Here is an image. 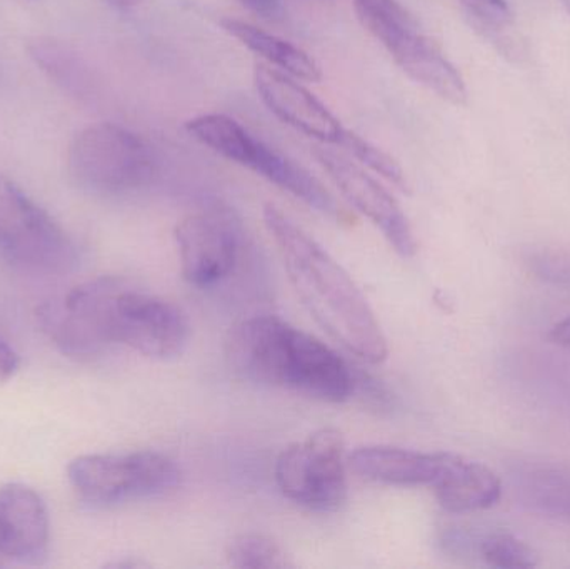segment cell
<instances>
[{
    "label": "cell",
    "instance_id": "obj_27",
    "mask_svg": "<svg viewBox=\"0 0 570 569\" xmlns=\"http://www.w3.org/2000/svg\"><path fill=\"white\" fill-rule=\"evenodd\" d=\"M562 3H564L566 9H568V12L570 13V0H562Z\"/></svg>",
    "mask_w": 570,
    "mask_h": 569
},
{
    "label": "cell",
    "instance_id": "obj_28",
    "mask_svg": "<svg viewBox=\"0 0 570 569\" xmlns=\"http://www.w3.org/2000/svg\"><path fill=\"white\" fill-rule=\"evenodd\" d=\"M2 565H3V560H2V558H0V567H2Z\"/></svg>",
    "mask_w": 570,
    "mask_h": 569
},
{
    "label": "cell",
    "instance_id": "obj_8",
    "mask_svg": "<svg viewBox=\"0 0 570 569\" xmlns=\"http://www.w3.org/2000/svg\"><path fill=\"white\" fill-rule=\"evenodd\" d=\"M104 327L110 346L124 344L150 360H173L189 344V320L179 306L120 277L107 301Z\"/></svg>",
    "mask_w": 570,
    "mask_h": 569
},
{
    "label": "cell",
    "instance_id": "obj_14",
    "mask_svg": "<svg viewBox=\"0 0 570 569\" xmlns=\"http://www.w3.org/2000/svg\"><path fill=\"white\" fill-rule=\"evenodd\" d=\"M451 453H422L404 448H357L348 464L358 477L391 487H431L441 477Z\"/></svg>",
    "mask_w": 570,
    "mask_h": 569
},
{
    "label": "cell",
    "instance_id": "obj_24",
    "mask_svg": "<svg viewBox=\"0 0 570 569\" xmlns=\"http://www.w3.org/2000/svg\"><path fill=\"white\" fill-rule=\"evenodd\" d=\"M462 3H482V6L509 7L508 0H462Z\"/></svg>",
    "mask_w": 570,
    "mask_h": 569
},
{
    "label": "cell",
    "instance_id": "obj_18",
    "mask_svg": "<svg viewBox=\"0 0 570 569\" xmlns=\"http://www.w3.org/2000/svg\"><path fill=\"white\" fill-rule=\"evenodd\" d=\"M230 567L240 569L294 568L283 547L273 538L261 533H244L230 541L226 551Z\"/></svg>",
    "mask_w": 570,
    "mask_h": 569
},
{
    "label": "cell",
    "instance_id": "obj_22",
    "mask_svg": "<svg viewBox=\"0 0 570 569\" xmlns=\"http://www.w3.org/2000/svg\"><path fill=\"white\" fill-rule=\"evenodd\" d=\"M19 354L12 350L6 340L0 337V383L9 381L19 370Z\"/></svg>",
    "mask_w": 570,
    "mask_h": 569
},
{
    "label": "cell",
    "instance_id": "obj_20",
    "mask_svg": "<svg viewBox=\"0 0 570 569\" xmlns=\"http://www.w3.org/2000/svg\"><path fill=\"white\" fill-rule=\"evenodd\" d=\"M341 147H345L352 154V157L361 160L364 166H367L374 173L381 174L385 180L394 184L397 189L409 193L407 177H405L404 170H402V167L399 166L394 157L389 156L387 153L379 149L377 146L368 143L364 137L351 133V130H347V134H345Z\"/></svg>",
    "mask_w": 570,
    "mask_h": 569
},
{
    "label": "cell",
    "instance_id": "obj_13",
    "mask_svg": "<svg viewBox=\"0 0 570 569\" xmlns=\"http://www.w3.org/2000/svg\"><path fill=\"white\" fill-rule=\"evenodd\" d=\"M49 541V513L40 494L22 483L0 488V558L39 567Z\"/></svg>",
    "mask_w": 570,
    "mask_h": 569
},
{
    "label": "cell",
    "instance_id": "obj_5",
    "mask_svg": "<svg viewBox=\"0 0 570 569\" xmlns=\"http://www.w3.org/2000/svg\"><path fill=\"white\" fill-rule=\"evenodd\" d=\"M186 129L203 146L259 174L318 213L337 216L334 197L311 173L271 149L233 117L226 114H203L190 119Z\"/></svg>",
    "mask_w": 570,
    "mask_h": 569
},
{
    "label": "cell",
    "instance_id": "obj_4",
    "mask_svg": "<svg viewBox=\"0 0 570 569\" xmlns=\"http://www.w3.org/2000/svg\"><path fill=\"white\" fill-rule=\"evenodd\" d=\"M362 26L415 82L454 106L468 102L459 70L397 0H352Z\"/></svg>",
    "mask_w": 570,
    "mask_h": 569
},
{
    "label": "cell",
    "instance_id": "obj_2",
    "mask_svg": "<svg viewBox=\"0 0 570 569\" xmlns=\"http://www.w3.org/2000/svg\"><path fill=\"white\" fill-rule=\"evenodd\" d=\"M226 357L239 376L263 386L324 403H344L355 393L357 376L332 347L277 316L237 323L226 340Z\"/></svg>",
    "mask_w": 570,
    "mask_h": 569
},
{
    "label": "cell",
    "instance_id": "obj_12",
    "mask_svg": "<svg viewBox=\"0 0 570 569\" xmlns=\"http://www.w3.org/2000/svg\"><path fill=\"white\" fill-rule=\"evenodd\" d=\"M254 82L261 100L277 119L318 143L341 146L347 129L295 77L261 63L254 70Z\"/></svg>",
    "mask_w": 570,
    "mask_h": 569
},
{
    "label": "cell",
    "instance_id": "obj_19",
    "mask_svg": "<svg viewBox=\"0 0 570 569\" xmlns=\"http://www.w3.org/2000/svg\"><path fill=\"white\" fill-rule=\"evenodd\" d=\"M479 551L489 567L519 569L534 568L539 563L535 551L514 534H488L482 538Z\"/></svg>",
    "mask_w": 570,
    "mask_h": 569
},
{
    "label": "cell",
    "instance_id": "obj_1",
    "mask_svg": "<svg viewBox=\"0 0 570 569\" xmlns=\"http://www.w3.org/2000/svg\"><path fill=\"white\" fill-rule=\"evenodd\" d=\"M288 281L315 323L345 351L368 364L387 360L384 331L347 271L279 207H264Z\"/></svg>",
    "mask_w": 570,
    "mask_h": 569
},
{
    "label": "cell",
    "instance_id": "obj_9",
    "mask_svg": "<svg viewBox=\"0 0 570 569\" xmlns=\"http://www.w3.org/2000/svg\"><path fill=\"white\" fill-rule=\"evenodd\" d=\"M276 483L287 500L317 513L337 511L347 500V463L341 431L324 428L291 444L277 458Z\"/></svg>",
    "mask_w": 570,
    "mask_h": 569
},
{
    "label": "cell",
    "instance_id": "obj_15",
    "mask_svg": "<svg viewBox=\"0 0 570 569\" xmlns=\"http://www.w3.org/2000/svg\"><path fill=\"white\" fill-rule=\"evenodd\" d=\"M432 488L439 504L455 514L488 510L502 494L501 480L494 471L452 453Z\"/></svg>",
    "mask_w": 570,
    "mask_h": 569
},
{
    "label": "cell",
    "instance_id": "obj_3",
    "mask_svg": "<svg viewBox=\"0 0 570 569\" xmlns=\"http://www.w3.org/2000/svg\"><path fill=\"white\" fill-rule=\"evenodd\" d=\"M67 170L77 187L100 197L139 193L157 176L149 144L126 127L92 124L80 130L67 153Z\"/></svg>",
    "mask_w": 570,
    "mask_h": 569
},
{
    "label": "cell",
    "instance_id": "obj_11",
    "mask_svg": "<svg viewBox=\"0 0 570 569\" xmlns=\"http://www.w3.org/2000/svg\"><path fill=\"white\" fill-rule=\"evenodd\" d=\"M312 154L334 180L342 196L382 230L395 253L404 257L417 253V241L407 216L382 184L337 150L317 146L312 149Z\"/></svg>",
    "mask_w": 570,
    "mask_h": 569
},
{
    "label": "cell",
    "instance_id": "obj_21",
    "mask_svg": "<svg viewBox=\"0 0 570 569\" xmlns=\"http://www.w3.org/2000/svg\"><path fill=\"white\" fill-rule=\"evenodd\" d=\"M256 16L267 20H279L284 17L283 0H237Z\"/></svg>",
    "mask_w": 570,
    "mask_h": 569
},
{
    "label": "cell",
    "instance_id": "obj_16",
    "mask_svg": "<svg viewBox=\"0 0 570 569\" xmlns=\"http://www.w3.org/2000/svg\"><path fill=\"white\" fill-rule=\"evenodd\" d=\"M220 27L234 39L239 40L244 47L253 50L257 56L266 59L273 66L279 67V70L295 77V79L308 80V82H318L322 79L321 67L304 50L298 49L294 43L266 32L253 23L244 20L220 19Z\"/></svg>",
    "mask_w": 570,
    "mask_h": 569
},
{
    "label": "cell",
    "instance_id": "obj_17",
    "mask_svg": "<svg viewBox=\"0 0 570 569\" xmlns=\"http://www.w3.org/2000/svg\"><path fill=\"white\" fill-rule=\"evenodd\" d=\"M27 52L36 66L63 92L80 100L92 97V70L72 46L50 37H37L27 43Z\"/></svg>",
    "mask_w": 570,
    "mask_h": 569
},
{
    "label": "cell",
    "instance_id": "obj_7",
    "mask_svg": "<svg viewBox=\"0 0 570 569\" xmlns=\"http://www.w3.org/2000/svg\"><path fill=\"white\" fill-rule=\"evenodd\" d=\"M0 257L32 273H66L77 264L66 230L6 176H0Z\"/></svg>",
    "mask_w": 570,
    "mask_h": 569
},
{
    "label": "cell",
    "instance_id": "obj_26",
    "mask_svg": "<svg viewBox=\"0 0 570 569\" xmlns=\"http://www.w3.org/2000/svg\"><path fill=\"white\" fill-rule=\"evenodd\" d=\"M106 2L112 3L116 7H130L139 2V0H106Z\"/></svg>",
    "mask_w": 570,
    "mask_h": 569
},
{
    "label": "cell",
    "instance_id": "obj_6",
    "mask_svg": "<svg viewBox=\"0 0 570 569\" xmlns=\"http://www.w3.org/2000/svg\"><path fill=\"white\" fill-rule=\"evenodd\" d=\"M67 478L80 500L94 507L160 497L179 487L176 461L157 451L86 454L67 467Z\"/></svg>",
    "mask_w": 570,
    "mask_h": 569
},
{
    "label": "cell",
    "instance_id": "obj_10",
    "mask_svg": "<svg viewBox=\"0 0 570 569\" xmlns=\"http://www.w3.org/2000/svg\"><path fill=\"white\" fill-rule=\"evenodd\" d=\"M176 243L184 279L196 287L216 286L239 263L243 223L227 207H207L177 224Z\"/></svg>",
    "mask_w": 570,
    "mask_h": 569
},
{
    "label": "cell",
    "instance_id": "obj_25",
    "mask_svg": "<svg viewBox=\"0 0 570 569\" xmlns=\"http://www.w3.org/2000/svg\"><path fill=\"white\" fill-rule=\"evenodd\" d=\"M109 567L112 568H142L147 567L142 561L129 560V561H117V563H110Z\"/></svg>",
    "mask_w": 570,
    "mask_h": 569
},
{
    "label": "cell",
    "instance_id": "obj_23",
    "mask_svg": "<svg viewBox=\"0 0 570 569\" xmlns=\"http://www.w3.org/2000/svg\"><path fill=\"white\" fill-rule=\"evenodd\" d=\"M551 337L554 343L561 344V346L570 350V316L568 320L556 324L554 330L551 331Z\"/></svg>",
    "mask_w": 570,
    "mask_h": 569
}]
</instances>
